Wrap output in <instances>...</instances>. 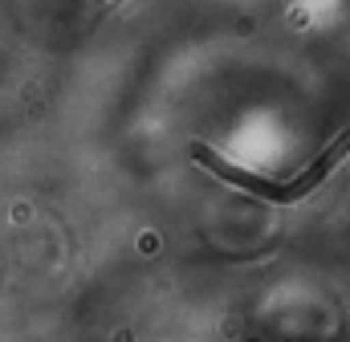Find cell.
Wrapping results in <instances>:
<instances>
[{
  "instance_id": "1",
  "label": "cell",
  "mask_w": 350,
  "mask_h": 342,
  "mask_svg": "<svg viewBox=\"0 0 350 342\" xmlns=\"http://www.w3.org/2000/svg\"><path fill=\"white\" fill-rule=\"evenodd\" d=\"M347 155H350V131H342L301 175H293V179L281 183V179H265L257 171H245V168H237V163H228V159H220V155H216L212 147H204V143H191V159H196L200 168H208L216 179H224V183H232V187H241V192H253V196H261L269 204H297V200H306Z\"/></svg>"
}]
</instances>
